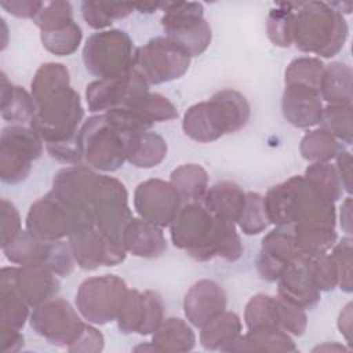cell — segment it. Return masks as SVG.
I'll list each match as a JSON object with an SVG mask.
<instances>
[{"instance_id": "bcb514c9", "label": "cell", "mask_w": 353, "mask_h": 353, "mask_svg": "<svg viewBox=\"0 0 353 353\" xmlns=\"http://www.w3.org/2000/svg\"><path fill=\"white\" fill-rule=\"evenodd\" d=\"M143 320V294L138 290H128L120 313L116 319L123 334H139Z\"/></svg>"}, {"instance_id": "d590c367", "label": "cell", "mask_w": 353, "mask_h": 353, "mask_svg": "<svg viewBox=\"0 0 353 353\" xmlns=\"http://www.w3.org/2000/svg\"><path fill=\"white\" fill-rule=\"evenodd\" d=\"M135 10L134 4L110 3V1H83L81 15L88 26L92 29L105 30L113 21L128 17Z\"/></svg>"}, {"instance_id": "ffe728a7", "label": "cell", "mask_w": 353, "mask_h": 353, "mask_svg": "<svg viewBox=\"0 0 353 353\" xmlns=\"http://www.w3.org/2000/svg\"><path fill=\"white\" fill-rule=\"evenodd\" d=\"M182 205L183 201L170 181L146 179L134 192V210L138 216L160 228L170 226Z\"/></svg>"}, {"instance_id": "d4e9b609", "label": "cell", "mask_w": 353, "mask_h": 353, "mask_svg": "<svg viewBox=\"0 0 353 353\" xmlns=\"http://www.w3.org/2000/svg\"><path fill=\"white\" fill-rule=\"evenodd\" d=\"M161 229L141 216H134L125 226L123 247L127 254H132L134 256L146 259L159 258L167 250V241Z\"/></svg>"}, {"instance_id": "7bdbcfd3", "label": "cell", "mask_w": 353, "mask_h": 353, "mask_svg": "<svg viewBox=\"0 0 353 353\" xmlns=\"http://www.w3.org/2000/svg\"><path fill=\"white\" fill-rule=\"evenodd\" d=\"M295 237L299 248L306 256H314L320 254H327L331 251L336 243V232L334 228H295Z\"/></svg>"}, {"instance_id": "44dd1931", "label": "cell", "mask_w": 353, "mask_h": 353, "mask_svg": "<svg viewBox=\"0 0 353 353\" xmlns=\"http://www.w3.org/2000/svg\"><path fill=\"white\" fill-rule=\"evenodd\" d=\"M228 296L221 284L203 279L196 281L185 294L183 313L192 327L201 328L215 316L226 310Z\"/></svg>"}, {"instance_id": "f5cc1de1", "label": "cell", "mask_w": 353, "mask_h": 353, "mask_svg": "<svg viewBox=\"0 0 353 353\" xmlns=\"http://www.w3.org/2000/svg\"><path fill=\"white\" fill-rule=\"evenodd\" d=\"M1 247L8 244L22 229L21 215L17 207L7 199H1Z\"/></svg>"}, {"instance_id": "ee69618b", "label": "cell", "mask_w": 353, "mask_h": 353, "mask_svg": "<svg viewBox=\"0 0 353 353\" xmlns=\"http://www.w3.org/2000/svg\"><path fill=\"white\" fill-rule=\"evenodd\" d=\"M236 225L248 236L259 234L270 225L262 194L255 192L245 193L244 210Z\"/></svg>"}, {"instance_id": "8992f818", "label": "cell", "mask_w": 353, "mask_h": 353, "mask_svg": "<svg viewBox=\"0 0 353 353\" xmlns=\"http://www.w3.org/2000/svg\"><path fill=\"white\" fill-rule=\"evenodd\" d=\"M161 26L171 41L179 46L190 58L201 55L210 46L211 26L204 18L201 3L165 1L160 3Z\"/></svg>"}, {"instance_id": "60d3db41", "label": "cell", "mask_w": 353, "mask_h": 353, "mask_svg": "<svg viewBox=\"0 0 353 353\" xmlns=\"http://www.w3.org/2000/svg\"><path fill=\"white\" fill-rule=\"evenodd\" d=\"M320 128L341 141L350 145L353 141V114L352 105H327L323 108Z\"/></svg>"}, {"instance_id": "9c48e42d", "label": "cell", "mask_w": 353, "mask_h": 353, "mask_svg": "<svg viewBox=\"0 0 353 353\" xmlns=\"http://www.w3.org/2000/svg\"><path fill=\"white\" fill-rule=\"evenodd\" d=\"M134 214L128 205V192L117 178L99 174L92 201V223L110 241L123 245V234Z\"/></svg>"}, {"instance_id": "681fc988", "label": "cell", "mask_w": 353, "mask_h": 353, "mask_svg": "<svg viewBox=\"0 0 353 353\" xmlns=\"http://www.w3.org/2000/svg\"><path fill=\"white\" fill-rule=\"evenodd\" d=\"M73 19V7L69 1H44L41 10L33 18L34 25L43 30L58 28Z\"/></svg>"}, {"instance_id": "9a60e30c", "label": "cell", "mask_w": 353, "mask_h": 353, "mask_svg": "<svg viewBox=\"0 0 353 353\" xmlns=\"http://www.w3.org/2000/svg\"><path fill=\"white\" fill-rule=\"evenodd\" d=\"M288 186V223L295 228H334L336 223L335 203L321 196L303 175L285 181Z\"/></svg>"}, {"instance_id": "f6af8a7d", "label": "cell", "mask_w": 353, "mask_h": 353, "mask_svg": "<svg viewBox=\"0 0 353 353\" xmlns=\"http://www.w3.org/2000/svg\"><path fill=\"white\" fill-rule=\"evenodd\" d=\"M131 110H135L137 113H139L150 124L168 121L178 117V110L168 98H165L159 92H150V91Z\"/></svg>"}, {"instance_id": "4316f807", "label": "cell", "mask_w": 353, "mask_h": 353, "mask_svg": "<svg viewBox=\"0 0 353 353\" xmlns=\"http://www.w3.org/2000/svg\"><path fill=\"white\" fill-rule=\"evenodd\" d=\"M245 193L237 183L221 181L208 186L201 204L214 216L237 223L244 210Z\"/></svg>"}, {"instance_id": "ba28073f", "label": "cell", "mask_w": 353, "mask_h": 353, "mask_svg": "<svg viewBox=\"0 0 353 353\" xmlns=\"http://www.w3.org/2000/svg\"><path fill=\"white\" fill-rule=\"evenodd\" d=\"M127 292L128 287L119 276H94L79 285L74 305L84 320L103 325L116 321Z\"/></svg>"}, {"instance_id": "f546056e", "label": "cell", "mask_w": 353, "mask_h": 353, "mask_svg": "<svg viewBox=\"0 0 353 353\" xmlns=\"http://www.w3.org/2000/svg\"><path fill=\"white\" fill-rule=\"evenodd\" d=\"M291 335L281 328L268 327L247 330L230 352H296Z\"/></svg>"}, {"instance_id": "f907efd6", "label": "cell", "mask_w": 353, "mask_h": 353, "mask_svg": "<svg viewBox=\"0 0 353 353\" xmlns=\"http://www.w3.org/2000/svg\"><path fill=\"white\" fill-rule=\"evenodd\" d=\"M279 327L294 336H301L307 325V317L303 309L294 306L277 295Z\"/></svg>"}, {"instance_id": "4dcf8cb0", "label": "cell", "mask_w": 353, "mask_h": 353, "mask_svg": "<svg viewBox=\"0 0 353 353\" xmlns=\"http://www.w3.org/2000/svg\"><path fill=\"white\" fill-rule=\"evenodd\" d=\"M167 157L165 139L153 131L131 135L127 143V161L138 168H152Z\"/></svg>"}, {"instance_id": "c3c4849f", "label": "cell", "mask_w": 353, "mask_h": 353, "mask_svg": "<svg viewBox=\"0 0 353 353\" xmlns=\"http://www.w3.org/2000/svg\"><path fill=\"white\" fill-rule=\"evenodd\" d=\"M309 272L320 291H332L338 287V272L330 252L307 256Z\"/></svg>"}, {"instance_id": "f35d334b", "label": "cell", "mask_w": 353, "mask_h": 353, "mask_svg": "<svg viewBox=\"0 0 353 353\" xmlns=\"http://www.w3.org/2000/svg\"><path fill=\"white\" fill-rule=\"evenodd\" d=\"M296 3H279L268 14L266 33L269 40L277 47H290L292 44L294 11Z\"/></svg>"}, {"instance_id": "52a82bcc", "label": "cell", "mask_w": 353, "mask_h": 353, "mask_svg": "<svg viewBox=\"0 0 353 353\" xmlns=\"http://www.w3.org/2000/svg\"><path fill=\"white\" fill-rule=\"evenodd\" d=\"M134 43L120 29L92 33L83 47L85 69L98 79H108L130 70L134 65Z\"/></svg>"}, {"instance_id": "30bf717a", "label": "cell", "mask_w": 353, "mask_h": 353, "mask_svg": "<svg viewBox=\"0 0 353 353\" xmlns=\"http://www.w3.org/2000/svg\"><path fill=\"white\" fill-rule=\"evenodd\" d=\"M1 250L11 263L19 266L44 265L61 277L70 276L76 265L68 241L43 240L26 229L21 230Z\"/></svg>"}, {"instance_id": "e575fe53", "label": "cell", "mask_w": 353, "mask_h": 353, "mask_svg": "<svg viewBox=\"0 0 353 353\" xmlns=\"http://www.w3.org/2000/svg\"><path fill=\"white\" fill-rule=\"evenodd\" d=\"M345 149L341 141L321 128L307 131L299 143L301 156L310 163H328Z\"/></svg>"}, {"instance_id": "836d02e7", "label": "cell", "mask_w": 353, "mask_h": 353, "mask_svg": "<svg viewBox=\"0 0 353 353\" xmlns=\"http://www.w3.org/2000/svg\"><path fill=\"white\" fill-rule=\"evenodd\" d=\"M170 182L185 203H201L208 189V174L200 164H182L172 170Z\"/></svg>"}, {"instance_id": "91938a15", "label": "cell", "mask_w": 353, "mask_h": 353, "mask_svg": "<svg viewBox=\"0 0 353 353\" xmlns=\"http://www.w3.org/2000/svg\"><path fill=\"white\" fill-rule=\"evenodd\" d=\"M341 228L346 236H352V196H347L341 205Z\"/></svg>"}, {"instance_id": "2e32d148", "label": "cell", "mask_w": 353, "mask_h": 353, "mask_svg": "<svg viewBox=\"0 0 353 353\" xmlns=\"http://www.w3.org/2000/svg\"><path fill=\"white\" fill-rule=\"evenodd\" d=\"M98 172L87 164L61 168L52 179L51 192L84 223L92 222L94 190Z\"/></svg>"}, {"instance_id": "8fae6325", "label": "cell", "mask_w": 353, "mask_h": 353, "mask_svg": "<svg viewBox=\"0 0 353 353\" xmlns=\"http://www.w3.org/2000/svg\"><path fill=\"white\" fill-rule=\"evenodd\" d=\"M44 149V142L30 125L11 124L1 130L0 135V178L4 183L23 182L32 163Z\"/></svg>"}, {"instance_id": "816d5d0a", "label": "cell", "mask_w": 353, "mask_h": 353, "mask_svg": "<svg viewBox=\"0 0 353 353\" xmlns=\"http://www.w3.org/2000/svg\"><path fill=\"white\" fill-rule=\"evenodd\" d=\"M143 294V320L139 335H152L164 320V302L160 294L146 290Z\"/></svg>"}, {"instance_id": "ab89813d", "label": "cell", "mask_w": 353, "mask_h": 353, "mask_svg": "<svg viewBox=\"0 0 353 353\" xmlns=\"http://www.w3.org/2000/svg\"><path fill=\"white\" fill-rule=\"evenodd\" d=\"M244 323L247 330L279 327L277 296L256 294L245 305Z\"/></svg>"}, {"instance_id": "603a6c76", "label": "cell", "mask_w": 353, "mask_h": 353, "mask_svg": "<svg viewBox=\"0 0 353 353\" xmlns=\"http://www.w3.org/2000/svg\"><path fill=\"white\" fill-rule=\"evenodd\" d=\"M277 294L285 302L303 310L313 309L321 299L309 268L307 258L288 266L277 280Z\"/></svg>"}, {"instance_id": "7402d4cb", "label": "cell", "mask_w": 353, "mask_h": 353, "mask_svg": "<svg viewBox=\"0 0 353 353\" xmlns=\"http://www.w3.org/2000/svg\"><path fill=\"white\" fill-rule=\"evenodd\" d=\"M281 112L287 123L296 128H309L319 124L323 102L317 90L301 85L285 84L281 97Z\"/></svg>"}, {"instance_id": "6125c7cd", "label": "cell", "mask_w": 353, "mask_h": 353, "mask_svg": "<svg viewBox=\"0 0 353 353\" xmlns=\"http://www.w3.org/2000/svg\"><path fill=\"white\" fill-rule=\"evenodd\" d=\"M134 6H135V10H138L139 12H146V14L154 12L156 10L160 8V3H143V4H134Z\"/></svg>"}, {"instance_id": "7dc6e473", "label": "cell", "mask_w": 353, "mask_h": 353, "mask_svg": "<svg viewBox=\"0 0 353 353\" xmlns=\"http://www.w3.org/2000/svg\"><path fill=\"white\" fill-rule=\"evenodd\" d=\"M353 240L350 236H345L341 241L335 243L331 248L330 254L335 262L336 272H338V287L343 291L350 294L353 290L352 284V254H353Z\"/></svg>"}, {"instance_id": "5bb4252c", "label": "cell", "mask_w": 353, "mask_h": 353, "mask_svg": "<svg viewBox=\"0 0 353 353\" xmlns=\"http://www.w3.org/2000/svg\"><path fill=\"white\" fill-rule=\"evenodd\" d=\"M29 323L37 335L66 349L77 341L85 325L81 314L62 298H52L33 307Z\"/></svg>"}, {"instance_id": "11a10c76", "label": "cell", "mask_w": 353, "mask_h": 353, "mask_svg": "<svg viewBox=\"0 0 353 353\" xmlns=\"http://www.w3.org/2000/svg\"><path fill=\"white\" fill-rule=\"evenodd\" d=\"M44 1H32V0H8L1 1L0 6L8 14L18 18H34L41 10Z\"/></svg>"}, {"instance_id": "e0dca14e", "label": "cell", "mask_w": 353, "mask_h": 353, "mask_svg": "<svg viewBox=\"0 0 353 353\" xmlns=\"http://www.w3.org/2000/svg\"><path fill=\"white\" fill-rule=\"evenodd\" d=\"M81 225L84 222L51 190L30 205L25 219L26 230L43 240H63Z\"/></svg>"}, {"instance_id": "83f0119b", "label": "cell", "mask_w": 353, "mask_h": 353, "mask_svg": "<svg viewBox=\"0 0 353 353\" xmlns=\"http://www.w3.org/2000/svg\"><path fill=\"white\" fill-rule=\"evenodd\" d=\"M200 332V343L205 350L230 352L233 345L243 335V324L234 312L223 310L207 324Z\"/></svg>"}, {"instance_id": "6f0895ef", "label": "cell", "mask_w": 353, "mask_h": 353, "mask_svg": "<svg viewBox=\"0 0 353 353\" xmlns=\"http://www.w3.org/2000/svg\"><path fill=\"white\" fill-rule=\"evenodd\" d=\"M21 330L15 328H4L0 327V342L3 353H14L22 349L23 346V335L19 332Z\"/></svg>"}, {"instance_id": "7c38bea8", "label": "cell", "mask_w": 353, "mask_h": 353, "mask_svg": "<svg viewBox=\"0 0 353 353\" xmlns=\"http://www.w3.org/2000/svg\"><path fill=\"white\" fill-rule=\"evenodd\" d=\"M190 57L165 36L150 39L145 46L135 48L132 68L150 84H163L182 77L189 66Z\"/></svg>"}, {"instance_id": "d6a6232c", "label": "cell", "mask_w": 353, "mask_h": 353, "mask_svg": "<svg viewBox=\"0 0 353 353\" xmlns=\"http://www.w3.org/2000/svg\"><path fill=\"white\" fill-rule=\"evenodd\" d=\"M352 68L342 62L324 66L319 94L328 105H352Z\"/></svg>"}, {"instance_id": "d6986e66", "label": "cell", "mask_w": 353, "mask_h": 353, "mask_svg": "<svg viewBox=\"0 0 353 353\" xmlns=\"http://www.w3.org/2000/svg\"><path fill=\"white\" fill-rule=\"evenodd\" d=\"M307 258L299 248L294 226H276L261 244L256 258V270L262 280L277 281L292 263Z\"/></svg>"}, {"instance_id": "74e56055", "label": "cell", "mask_w": 353, "mask_h": 353, "mask_svg": "<svg viewBox=\"0 0 353 353\" xmlns=\"http://www.w3.org/2000/svg\"><path fill=\"white\" fill-rule=\"evenodd\" d=\"M303 178L325 199L336 203L343 196V185L334 164L328 163H310L305 170Z\"/></svg>"}, {"instance_id": "7a4b0ae2", "label": "cell", "mask_w": 353, "mask_h": 353, "mask_svg": "<svg viewBox=\"0 0 353 353\" xmlns=\"http://www.w3.org/2000/svg\"><path fill=\"white\" fill-rule=\"evenodd\" d=\"M251 108L247 98L232 88L215 92L208 101L192 105L183 114V132L193 141L210 143L244 128Z\"/></svg>"}, {"instance_id": "cb8c5ba5", "label": "cell", "mask_w": 353, "mask_h": 353, "mask_svg": "<svg viewBox=\"0 0 353 353\" xmlns=\"http://www.w3.org/2000/svg\"><path fill=\"white\" fill-rule=\"evenodd\" d=\"M15 284L30 307H36L55 298L59 291L57 274L44 265L17 266Z\"/></svg>"}, {"instance_id": "484cf974", "label": "cell", "mask_w": 353, "mask_h": 353, "mask_svg": "<svg viewBox=\"0 0 353 353\" xmlns=\"http://www.w3.org/2000/svg\"><path fill=\"white\" fill-rule=\"evenodd\" d=\"M17 266L1 268L0 272V327L21 330L29 317V305L19 294Z\"/></svg>"}, {"instance_id": "f1b7e54d", "label": "cell", "mask_w": 353, "mask_h": 353, "mask_svg": "<svg viewBox=\"0 0 353 353\" xmlns=\"http://www.w3.org/2000/svg\"><path fill=\"white\" fill-rule=\"evenodd\" d=\"M1 117L11 124L30 125L36 112V103L32 94L23 87L8 81L4 72H1Z\"/></svg>"}, {"instance_id": "9f6ffc18", "label": "cell", "mask_w": 353, "mask_h": 353, "mask_svg": "<svg viewBox=\"0 0 353 353\" xmlns=\"http://www.w3.org/2000/svg\"><path fill=\"white\" fill-rule=\"evenodd\" d=\"M336 171L341 176L343 190L347 193V196L352 194V156L349 150H342L336 157Z\"/></svg>"}, {"instance_id": "3957f363", "label": "cell", "mask_w": 353, "mask_h": 353, "mask_svg": "<svg viewBox=\"0 0 353 353\" xmlns=\"http://www.w3.org/2000/svg\"><path fill=\"white\" fill-rule=\"evenodd\" d=\"M347 34L345 17L330 3H296L292 43L299 51L331 58L343 48Z\"/></svg>"}, {"instance_id": "1f68e13d", "label": "cell", "mask_w": 353, "mask_h": 353, "mask_svg": "<svg viewBox=\"0 0 353 353\" xmlns=\"http://www.w3.org/2000/svg\"><path fill=\"white\" fill-rule=\"evenodd\" d=\"M152 343L157 352H190L196 345V335L189 321L168 317L152 334Z\"/></svg>"}, {"instance_id": "6da1fadb", "label": "cell", "mask_w": 353, "mask_h": 353, "mask_svg": "<svg viewBox=\"0 0 353 353\" xmlns=\"http://www.w3.org/2000/svg\"><path fill=\"white\" fill-rule=\"evenodd\" d=\"M172 244L199 262L225 258L234 245L236 225L214 216L201 203H185L170 225Z\"/></svg>"}, {"instance_id": "5b68a950", "label": "cell", "mask_w": 353, "mask_h": 353, "mask_svg": "<svg viewBox=\"0 0 353 353\" xmlns=\"http://www.w3.org/2000/svg\"><path fill=\"white\" fill-rule=\"evenodd\" d=\"M131 135L119 130L105 113L92 114L79 130L83 161L92 170L113 172L127 161V143Z\"/></svg>"}, {"instance_id": "db71d44e", "label": "cell", "mask_w": 353, "mask_h": 353, "mask_svg": "<svg viewBox=\"0 0 353 353\" xmlns=\"http://www.w3.org/2000/svg\"><path fill=\"white\" fill-rule=\"evenodd\" d=\"M105 338L102 332H99L95 327L91 325V323H85L84 330L81 335L77 338V341L68 347L69 352H88V353H97L103 349Z\"/></svg>"}, {"instance_id": "4fadbf2b", "label": "cell", "mask_w": 353, "mask_h": 353, "mask_svg": "<svg viewBox=\"0 0 353 353\" xmlns=\"http://www.w3.org/2000/svg\"><path fill=\"white\" fill-rule=\"evenodd\" d=\"M149 92V83L134 68L91 81L85 88V101L91 113H106L113 109H132Z\"/></svg>"}, {"instance_id": "680465c9", "label": "cell", "mask_w": 353, "mask_h": 353, "mask_svg": "<svg viewBox=\"0 0 353 353\" xmlns=\"http://www.w3.org/2000/svg\"><path fill=\"white\" fill-rule=\"evenodd\" d=\"M338 328H339V332L345 336L346 342L350 345L352 342V303L349 302L343 309L342 312L339 313V317H338Z\"/></svg>"}, {"instance_id": "94428289", "label": "cell", "mask_w": 353, "mask_h": 353, "mask_svg": "<svg viewBox=\"0 0 353 353\" xmlns=\"http://www.w3.org/2000/svg\"><path fill=\"white\" fill-rule=\"evenodd\" d=\"M330 350L331 352H346V350H349V347H345L343 345H339L338 342H332V343L325 342L324 345H319L313 349V352H330Z\"/></svg>"}, {"instance_id": "277c9868", "label": "cell", "mask_w": 353, "mask_h": 353, "mask_svg": "<svg viewBox=\"0 0 353 353\" xmlns=\"http://www.w3.org/2000/svg\"><path fill=\"white\" fill-rule=\"evenodd\" d=\"M33 101L36 112L30 127L43 139L44 146L77 137L84 109L79 92L72 85L57 88Z\"/></svg>"}, {"instance_id": "b9f144b4", "label": "cell", "mask_w": 353, "mask_h": 353, "mask_svg": "<svg viewBox=\"0 0 353 353\" xmlns=\"http://www.w3.org/2000/svg\"><path fill=\"white\" fill-rule=\"evenodd\" d=\"M324 66L323 61L316 57L295 58L285 69L284 81L285 84H301L319 91Z\"/></svg>"}, {"instance_id": "8d00e7d4", "label": "cell", "mask_w": 353, "mask_h": 353, "mask_svg": "<svg viewBox=\"0 0 353 353\" xmlns=\"http://www.w3.org/2000/svg\"><path fill=\"white\" fill-rule=\"evenodd\" d=\"M83 39L81 28L74 22V19L50 29L40 32V40L43 47L58 57H68L77 51Z\"/></svg>"}, {"instance_id": "ac0fdd59", "label": "cell", "mask_w": 353, "mask_h": 353, "mask_svg": "<svg viewBox=\"0 0 353 353\" xmlns=\"http://www.w3.org/2000/svg\"><path fill=\"white\" fill-rule=\"evenodd\" d=\"M68 243L76 265L83 270L114 266L127 256L125 248L106 239L92 222L79 226L68 237Z\"/></svg>"}]
</instances>
